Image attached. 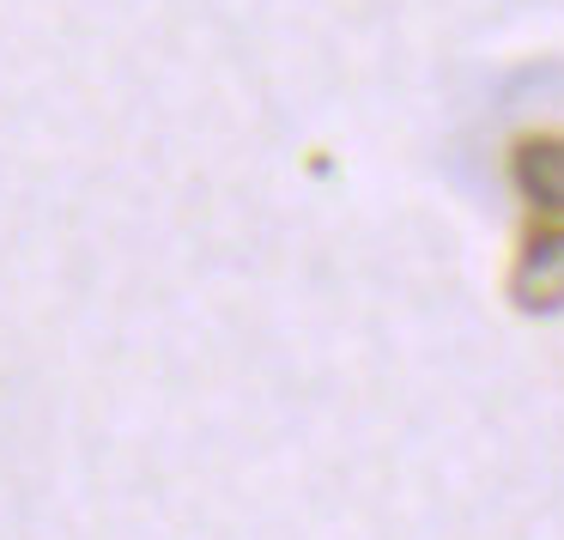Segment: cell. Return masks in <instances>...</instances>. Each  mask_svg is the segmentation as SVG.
Returning a JSON list of instances; mask_svg holds the SVG:
<instances>
[{
	"mask_svg": "<svg viewBox=\"0 0 564 540\" xmlns=\"http://www.w3.org/2000/svg\"><path fill=\"white\" fill-rule=\"evenodd\" d=\"M510 183L528 207L564 219V134H522L510 147Z\"/></svg>",
	"mask_w": 564,
	"mask_h": 540,
	"instance_id": "cell-2",
	"label": "cell"
},
{
	"mask_svg": "<svg viewBox=\"0 0 564 540\" xmlns=\"http://www.w3.org/2000/svg\"><path fill=\"white\" fill-rule=\"evenodd\" d=\"M510 304L522 316H558L564 310V225H534L516 249Z\"/></svg>",
	"mask_w": 564,
	"mask_h": 540,
	"instance_id": "cell-1",
	"label": "cell"
}]
</instances>
